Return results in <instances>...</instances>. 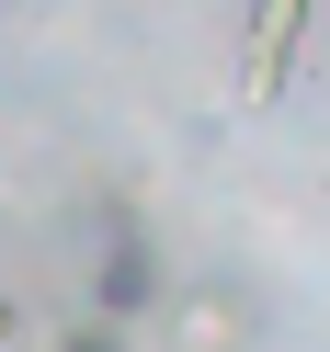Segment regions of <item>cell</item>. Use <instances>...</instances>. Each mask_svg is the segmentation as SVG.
<instances>
[{
  "label": "cell",
  "instance_id": "277c9868",
  "mask_svg": "<svg viewBox=\"0 0 330 352\" xmlns=\"http://www.w3.org/2000/svg\"><path fill=\"white\" fill-rule=\"evenodd\" d=\"M57 352H137V341H125L114 318H69V329H57Z\"/></svg>",
  "mask_w": 330,
  "mask_h": 352
},
{
  "label": "cell",
  "instance_id": "3957f363",
  "mask_svg": "<svg viewBox=\"0 0 330 352\" xmlns=\"http://www.w3.org/2000/svg\"><path fill=\"white\" fill-rule=\"evenodd\" d=\"M239 34H251V102H262V91L285 80V46L307 34V0H262V12H251Z\"/></svg>",
  "mask_w": 330,
  "mask_h": 352
},
{
  "label": "cell",
  "instance_id": "6da1fadb",
  "mask_svg": "<svg viewBox=\"0 0 330 352\" xmlns=\"http://www.w3.org/2000/svg\"><path fill=\"white\" fill-rule=\"evenodd\" d=\"M160 307V250H148V228L137 216H114V239H103V273H92V318H148Z\"/></svg>",
  "mask_w": 330,
  "mask_h": 352
},
{
  "label": "cell",
  "instance_id": "5b68a950",
  "mask_svg": "<svg viewBox=\"0 0 330 352\" xmlns=\"http://www.w3.org/2000/svg\"><path fill=\"white\" fill-rule=\"evenodd\" d=\"M12 341H23V307H12V296H0V352H12Z\"/></svg>",
  "mask_w": 330,
  "mask_h": 352
},
{
  "label": "cell",
  "instance_id": "7a4b0ae2",
  "mask_svg": "<svg viewBox=\"0 0 330 352\" xmlns=\"http://www.w3.org/2000/svg\"><path fill=\"white\" fill-rule=\"evenodd\" d=\"M239 341H251V318H239L228 284H194V296L171 307V352H239Z\"/></svg>",
  "mask_w": 330,
  "mask_h": 352
}]
</instances>
